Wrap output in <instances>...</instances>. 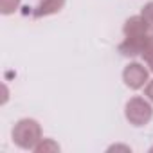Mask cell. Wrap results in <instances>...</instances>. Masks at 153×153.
I'll list each match as a JSON object with an SVG mask.
<instances>
[{
	"label": "cell",
	"mask_w": 153,
	"mask_h": 153,
	"mask_svg": "<svg viewBox=\"0 0 153 153\" xmlns=\"http://www.w3.org/2000/svg\"><path fill=\"white\" fill-rule=\"evenodd\" d=\"M11 139H13V142L20 149L34 151V148L38 146V142L43 139L42 124L36 119L24 117V119H20V121L15 123V126L11 130Z\"/></svg>",
	"instance_id": "cell-1"
},
{
	"label": "cell",
	"mask_w": 153,
	"mask_h": 153,
	"mask_svg": "<svg viewBox=\"0 0 153 153\" xmlns=\"http://www.w3.org/2000/svg\"><path fill=\"white\" fill-rule=\"evenodd\" d=\"M124 117L135 128L146 126L153 119V103L148 97L133 96L128 99V103L124 106Z\"/></svg>",
	"instance_id": "cell-2"
},
{
	"label": "cell",
	"mask_w": 153,
	"mask_h": 153,
	"mask_svg": "<svg viewBox=\"0 0 153 153\" xmlns=\"http://www.w3.org/2000/svg\"><path fill=\"white\" fill-rule=\"evenodd\" d=\"M123 81L130 90H140L149 81V68L139 61H131L123 68Z\"/></svg>",
	"instance_id": "cell-3"
},
{
	"label": "cell",
	"mask_w": 153,
	"mask_h": 153,
	"mask_svg": "<svg viewBox=\"0 0 153 153\" xmlns=\"http://www.w3.org/2000/svg\"><path fill=\"white\" fill-rule=\"evenodd\" d=\"M146 38H148V36H140V38L124 36V40H123V42L119 43V47H117L119 54L124 56V58H137V56H140Z\"/></svg>",
	"instance_id": "cell-4"
},
{
	"label": "cell",
	"mask_w": 153,
	"mask_h": 153,
	"mask_svg": "<svg viewBox=\"0 0 153 153\" xmlns=\"http://www.w3.org/2000/svg\"><path fill=\"white\" fill-rule=\"evenodd\" d=\"M123 34L124 36H131V38H140V36H148L149 34V29H148L144 18L140 15H135V16H130L124 22Z\"/></svg>",
	"instance_id": "cell-5"
},
{
	"label": "cell",
	"mask_w": 153,
	"mask_h": 153,
	"mask_svg": "<svg viewBox=\"0 0 153 153\" xmlns=\"http://www.w3.org/2000/svg\"><path fill=\"white\" fill-rule=\"evenodd\" d=\"M63 7H65V0H40V4L33 9V16L34 18L52 16L58 15Z\"/></svg>",
	"instance_id": "cell-6"
},
{
	"label": "cell",
	"mask_w": 153,
	"mask_h": 153,
	"mask_svg": "<svg viewBox=\"0 0 153 153\" xmlns=\"http://www.w3.org/2000/svg\"><path fill=\"white\" fill-rule=\"evenodd\" d=\"M36 153H58L59 151V144L54 140V139H42L38 142V146L34 148Z\"/></svg>",
	"instance_id": "cell-7"
},
{
	"label": "cell",
	"mask_w": 153,
	"mask_h": 153,
	"mask_svg": "<svg viewBox=\"0 0 153 153\" xmlns=\"http://www.w3.org/2000/svg\"><path fill=\"white\" fill-rule=\"evenodd\" d=\"M20 4H22V0H0V13L4 16H9L18 11Z\"/></svg>",
	"instance_id": "cell-8"
},
{
	"label": "cell",
	"mask_w": 153,
	"mask_h": 153,
	"mask_svg": "<svg viewBox=\"0 0 153 153\" xmlns=\"http://www.w3.org/2000/svg\"><path fill=\"white\" fill-rule=\"evenodd\" d=\"M140 16L144 18V22H146L149 33H153V0L142 6V9H140Z\"/></svg>",
	"instance_id": "cell-9"
},
{
	"label": "cell",
	"mask_w": 153,
	"mask_h": 153,
	"mask_svg": "<svg viewBox=\"0 0 153 153\" xmlns=\"http://www.w3.org/2000/svg\"><path fill=\"white\" fill-rule=\"evenodd\" d=\"M140 58H142L146 63H149V61L153 59V33L148 34V38H146V42H144V47H142V52H140Z\"/></svg>",
	"instance_id": "cell-10"
},
{
	"label": "cell",
	"mask_w": 153,
	"mask_h": 153,
	"mask_svg": "<svg viewBox=\"0 0 153 153\" xmlns=\"http://www.w3.org/2000/svg\"><path fill=\"white\" fill-rule=\"evenodd\" d=\"M144 97H148L151 103H153V79H149L144 87Z\"/></svg>",
	"instance_id": "cell-11"
},
{
	"label": "cell",
	"mask_w": 153,
	"mask_h": 153,
	"mask_svg": "<svg viewBox=\"0 0 153 153\" xmlns=\"http://www.w3.org/2000/svg\"><path fill=\"white\" fill-rule=\"evenodd\" d=\"M146 65H148V67H149V72H153V59H151V61H149V63H146Z\"/></svg>",
	"instance_id": "cell-12"
}]
</instances>
